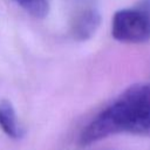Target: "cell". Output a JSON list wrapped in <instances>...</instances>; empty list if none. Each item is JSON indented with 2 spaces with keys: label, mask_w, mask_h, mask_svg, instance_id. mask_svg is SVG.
Returning a JSON list of instances; mask_svg holds the SVG:
<instances>
[{
  "label": "cell",
  "mask_w": 150,
  "mask_h": 150,
  "mask_svg": "<svg viewBox=\"0 0 150 150\" xmlns=\"http://www.w3.org/2000/svg\"><path fill=\"white\" fill-rule=\"evenodd\" d=\"M101 25V15L95 8H87L80 12L71 25V34L77 41L89 40Z\"/></svg>",
  "instance_id": "3957f363"
},
{
  "label": "cell",
  "mask_w": 150,
  "mask_h": 150,
  "mask_svg": "<svg viewBox=\"0 0 150 150\" xmlns=\"http://www.w3.org/2000/svg\"><path fill=\"white\" fill-rule=\"evenodd\" d=\"M0 128L11 138H21L25 134L22 125L20 124L14 107L8 100L0 101Z\"/></svg>",
  "instance_id": "277c9868"
},
{
  "label": "cell",
  "mask_w": 150,
  "mask_h": 150,
  "mask_svg": "<svg viewBox=\"0 0 150 150\" xmlns=\"http://www.w3.org/2000/svg\"><path fill=\"white\" fill-rule=\"evenodd\" d=\"M111 35L125 43H142L150 40V14L144 9L124 8L111 19Z\"/></svg>",
  "instance_id": "7a4b0ae2"
},
{
  "label": "cell",
  "mask_w": 150,
  "mask_h": 150,
  "mask_svg": "<svg viewBox=\"0 0 150 150\" xmlns=\"http://www.w3.org/2000/svg\"><path fill=\"white\" fill-rule=\"evenodd\" d=\"M23 11L36 19H43L49 12L48 0H14Z\"/></svg>",
  "instance_id": "8992f818"
},
{
  "label": "cell",
  "mask_w": 150,
  "mask_h": 150,
  "mask_svg": "<svg viewBox=\"0 0 150 150\" xmlns=\"http://www.w3.org/2000/svg\"><path fill=\"white\" fill-rule=\"evenodd\" d=\"M121 132L150 136V109L136 103L124 94L83 129L80 135V144L88 146Z\"/></svg>",
  "instance_id": "6da1fadb"
},
{
  "label": "cell",
  "mask_w": 150,
  "mask_h": 150,
  "mask_svg": "<svg viewBox=\"0 0 150 150\" xmlns=\"http://www.w3.org/2000/svg\"><path fill=\"white\" fill-rule=\"evenodd\" d=\"M123 94L136 103L150 109V82L134 84L125 89Z\"/></svg>",
  "instance_id": "5b68a950"
}]
</instances>
